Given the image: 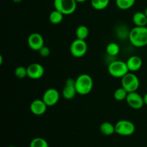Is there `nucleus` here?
I'll return each instance as SVG.
<instances>
[{
  "label": "nucleus",
  "instance_id": "1",
  "mask_svg": "<svg viewBox=\"0 0 147 147\" xmlns=\"http://www.w3.org/2000/svg\"><path fill=\"white\" fill-rule=\"evenodd\" d=\"M129 40L136 47L147 45V27L136 26L132 28L129 32Z\"/></svg>",
  "mask_w": 147,
  "mask_h": 147
},
{
  "label": "nucleus",
  "instance_id": "2",
  "mask_svg": "<svg viewBox=\"0 0 147 147\" xmlns=\"http://www.w3.org/2000/svg\"><path fill=\"white\" fill-rule=\"evenodd\" d=\"M76 89L78 94L84 95L90 93L93 87V80L90 76L83 73L76 79Z\"/></svg>",
  "mask_w": 147,
  "mask_h": 147
},
{
  "label": "nucleus",
  "instance_id": "3",
  "mask_svg": "<svg viewBox=\"0 0 147 147\" xmlns=\"http://www.w3.org/2000/svg\"><path fill=\"white\" fill-rule=\"evenodd\" d=\"M109 74L114 78H121L125 75L129 73L126 62L121 60H115L111 62L108 67Z\"/></svg>",
  "mask_w": 147,
  "mask_h": 147
},
{
  "label": "nucleus",
  "instance_id": "4",
  "mask_svg": "<svg viewBox=\"0 0 147 147\" xmlns=\"http://www.w3.org/2000/svg\"><path fill=\"white\" fill-rule=\"evenodd\" d=\"M77 3L76 0H54L55 9L60 11L64 15H69L75 12Z\"/></svg>",
  "mask_w": 147,
  "mask_h": 147
},
{
  "label": "nucleus",
  "instance_id": "5",
  "mask_svg": "<svg viewBox=\"0 0 147 147\" xmlns=\"http://www.w3.org/2000/svg\"><path fill=\"white\" fill-rule=\"evenodd\" d=\"M122 87L128 92H134L139 89L140 82L136 75L132 73H128L121 78Z\"/></svg>",
  "mask_w": 147,
  "mask_h": 147
},
{
  "label": "nucleus",
  "instance_id": "6",
  "mask_svg": "<svg viewBox=\"0 0 147 147\" xmlns=\"http://www.w3.org/2000/svg\"><path fill=\"white\" fill-rule=\"evenodd\" d=\"M115 129L117 134L123 136H129L134 133L136 128L134 123L131 121L123 119L119 121L115 124Z\"/></svg>",
  "mask_w": 147,
  "mask_h": 147
},
{
  "label": "nucleus",
  "instance_id": "7",
  "mask_svg": "<svg viewBox=\"0 0 147 147\" xmlns=\"http://www.w3.org/2000/svg\"><path fill=\"white\" fill-rule=\"evenodd\" d=\"M88 50V45L86 40L76 39L73 40L70 47V51L72 55L75 57H82L86 54Z\"/></svg>",
  "mask_w": 147,
  "mask_h": 147
},
{
  "label": "nucleus",
  "instance_id": "8",
  "mask_svg": "<svg viewBox=\"0 0 147 147\" xmlns=\"http://www.w3.org/2000/svg\"><path fill=\"white\" fill-rule=\"evenodd\" d=\"M126 100L127 104L131 109H135V110L141 109L143 107L144 105L145 104L144 100V97H142L136 91L131 92V93H128Z\"/></svg>",
  "mask_w": 147,
  "mask_h": 147
},
{
  "label": "nucleus",
  "instance_id": "9",
  "mask_svg": "<svg viewBox=\"0 0 147 147\" xmlns=\"http://www.w3.org/2000/svg\"><path fill=\"white\" fill-rule=\"evenodd\" d=\"M75 85H76V79L70 78L65 80L64 88L62 91V94H63L64 98L67 99V100H71L76 97L78 93Z\"/></svg>",
  "mask_w": 147,
  "mask_h": 147
},
{
  "label": "nucleus",
  "instance_id": "10",
  "mask_svg": "<svg viewBox=\"0 0 147 147\" xmlns=\"http://www.w3.org/2000/svg\"><path fill=\"white\" fill-rule=\"evenodd\" d=\"M27 44L31 50L39 51L44 46V39L40 33L33 32L28 37Z\"/></svg>",
  "mask_w": 147,
  "mask_h": 147
},
{
  "label": "nucleus",
  "instance_id": "11",
  "mask_svg": "<svg viewBox=\"0 0 147 147\" xmlns=\"http://www.w3.org/2000/svg\"><path fill=\"white\" fill-rule=\"evenodd\" d=\"M60 99V93L55 88H49L45 90L42 96L43 101L47 106H53L57 104Z\"/></svg>",
  "mask_w": 147,
  "mask_h": 147
},
{
  "label": "nucleus",
  "instance_id": "12",
  "mask_svg": "<svg viewBox=\"0 0 147 147\" xmlns=\"http://www.w3.org/2000/svg\"><path fill=\"white\" fill-rule=\"evenodd\" d=\"M27 68V77L33 80L41 78L45 73V69L40 63H34L30 64Z\"/></svg>",
  "mask_w": 147,
  "mask_h": 147
},
{
  "label": "nucleus",
  "instance_id": "13",
  "mask_svg": "<svg viewBox=\"0 0 147 147\" xmlns=\"http://www.w3.org/2000/svg\"><path fill=\"white\" fill-rule=\"evenodd\" d=\"M48 106L45 104L42 99H36L30 104V111L36 116H42L47 111Z\"/></svg>",
  "mask_w": 147,
  "mask_h": 147
},
{
  "label": "nucleus",
  "instance_id": "14",
  "mask_svg": "<svg viewBox=\"0 0 147 147\" xmlns=\"http://www.w3.org/2000/svg\"><path fill=\"white\" fill-rule=\"evenodd\" d=\"M129 71L136 72L140 70L142 66V60L137 55H133L129 57L126 61Z\"/></svg>",
  "mask_w": 147,
  "mask_h": 147
},
{
  "label": "nucleus",
  "instance_id": "15",
  "mask_svg": "<svg viewBox=\"0 0 147 147\" xmlns=\"http://www.w3.org/2000/svg\"><path fill=\"white\" fill-rule=\"evenodd\" d=\"M134 23L137 27H146L147 17L142 11H137L135 13L132 17Z\"/></svg>",
  "mask_w": 147,
  "mask_h": 147
},
{
  "label": "nucleus",
  "instance_id": "16",
  "mask_svg": "<svg viewBox=\"0 0 147 147\" xmlns=\"http://www.w3.org/2000/svg\"><path fill=\"white\" fill-rule=\"evenodd\" d=\"M100 133L105 136H111L116 133L115 126L110 122H103L100 126Z\"/></svg>",
  "mask_w": 147,
  "mask_h": 147
},
{
  "label": "nucleus",
  "instance_id": "17",
  "mask_svg": "<svg viewBox=\"0 0 147 147\" xmlns=\"http://www.w3.org/2000/svg\"><path fill=\"white\" fill-rule=\"evenodd\" d=\"M63 17H64V14L63 13L55 9L54 11L50 12V15H49V20H50V23H52V24H58L62 22L63 20Z\"/></svg>",
  "mask_w": 147,
  "mask_h": 147
},
{
  "label": "nucleus",
  "instance_id": "18",
  "mask_svg": "<svg viewBox=\"0 0 147 147\" xmlns=\"http://www.w3.org/2000/svg\"><path fill=\"white\" fill-rule=\"evenodd\" d=\"M89 30L86 25H80L78 27L76 31V35L77 39L86 40V39L88 37Z\"/></svg>",
  "mask_w": 147,
  "mask_h": 147
},
{
  "label": "nucleus",
  "instance_id": "19",
  "mask_svg": "<svg viewBox=\"0 0 147 147\" xmlns=\"http://www.w3.org/2000/svg\"><path fill=\"white\" fill-rule=\"evenodd\" d=\"M136 0H116V6L121 10H127L131 8Z\"/></svg>",
  "mask_w": 147,
  "mask_h": 147
},
{
  "label": "nucleus",
  "instance_id": "20",
  "mask_svg": "<svg viewBox=\"0 0 147 147\" xmlns=\"http://www.w3.org/2000/svg\"><path fill=\"white\" fill-rule=\"evenodd\" d=\"M90 2L95 9L103 10L109 6L110 0H91Z\"/></svg>",
  "mask_w": 147,
  "mask_h": 147
},
{
  "label": "nucleus",
  "instance_id": "21",
  "mask_svg": "<svg viewBox=\"0 0 147 147\" xmlns=\"http://www.w3.org/2000/svg\"><path fill=\"white\" fill-rule=\"evenodd\" d=\"M128 93H129L123 87L119 88L115 90L114 93H113V97L118 101H121V100H126Z\"/></svg>",
  "mask_w": 147,
  "mask_h": 147
},
{
  "label": "nucleus",
  "instance_id": "22",
  "mask_svg": "<svg viewBox=\"0 0 147 147\" xmlns=\"http://www.w3.org/2000/svg\"><path fill=\"white\" fill-rule=\"evenodd\" d=\"M120 51V47L117 43L111 42L106 47V53L111 56L117 55Z\"/></svg>",
  "mask_w": 147,
  "mask_h": 147
},
{
  "label": "nucleus",
  "instance_id": "23",
  "mask_svg": "<svg viewBox=\"0 0 147 147\" xmlns=\"http://www.w3.org/2000/svg\"><path fill=\"white\" fill-rule=\"evenodd\" d=\"M30 147H49V144L43 138L36 137L31 141Z\"/></svg>",
  "mask_w": 147,
  "mask_h": 147
},
{
  "label": "nucleus",
  "instance_id": "24",
  "mask_svg": "<svg viewBox=\"0 0 147 147\" xmlns=\"http://www.w3.org/2000/svg\"><path fill=\"white\" fill-rule=\"evenodd\" d=\"M14 75L20 79H23L27 76V68L23 66H19L16 67L14 70Z\"/></svg>",
  "mask_w": 147,
  "mask_h": 147
},
{
  "label": "nucleus",
  "instance_id": "25",
  "mask_svg": "<svg viewBox=\"0 0 147 147\" xmlns=\"http://www.w3.org/2000/svg\"><path fill=\"white\" fill-rule=\"evenodd\" d=\"M39 53H40V56H42V57H47L50 55V50L48 47L44 45L39 50Z\"/></svg>",
  "mask_w": 147,
  "mask_h": 147
},
{
  "label": "nucleus",
  "instance_id": "26",
  "mask_svg": "<svg viewBox=\"0 0 147 147\" xmlns=\"http://www.w3.org/2000/svg\"><path fill=\"white\" fill-rule=\"evenodd\" d=\"M144 100L145 105H146L147 106V93L144 95Z\"/></svg>",
  "mask_w": 147,
  "mask_h": 147
},
{
  "label": "nucleus",
  "instance_id": "27",
  "mask_svg": "<svg viewBox=\"0 0 147 147\" xmlns=\"http://www.w3.org/2000/svg\"><path fill=\"white\" fill-rule=\"evenodd\" d=\"M76 1L79 3H83V2H85L86 1H87V0H76Z\"/></svg>",
  "mask_w": 147,
  "mask_h": 147
},
{
  "label": "nucleus",
  "instance_id": "28",
  "mask_svg": "<svg viewBox=\"0 0 147 147\" xmlns=\"http://www.w3.org/2000/svg\"><path fill=\"white\" fill-rule=\"evenodd\" d=\"M2 62H3L2 55H0V65H1V63H2Z\"/></svg>",
  "mask_w": 147,
  "mask_h": 147
},
{
  "label": "nucleus",
  "instance_id": "29",
  "mask_svg": "<svg viewBox=\"0 0 147 147\" xmlns=\"http://www.w3.org/2000/svg\"><path fill=\"white\" fill-rule=\"evenodd\" d=\"M12 1L15 3H20V2H21L22 0H12Z\"/></svg>",
  "mask_w": 147,
  "mask_h": 147
},
{
  "label": "nucleus",
  "instance_id": "30",
  "mask_svg": "<svg viewBox=\"0 0 147 147\" xmlns=\"http://www.w3.org/2000/svg\"><path fill=\"white\" fill-rule=\"evenodd\" d=\"M144 13L145 15H146V17H147V7L144 9Z\"/></svg>",
  "mask_w": 147,
  "mask_h": 147
},
{
  "label": "nucleus",
  "instance_id": "31",
  "mask_svg": "<svg viewBox=\"0 0 147 147\" xmlns=\"http://www.w3.org/2000/svg\"><path fill=\"white\" fill-rule=\"evenodd\" d=\"M8 147H17V146H8Z\"/></svg>",
  "mask_w": 147,
  "mask_h": 147
},
{
  "label": "nucleus",
  "instance_id": "32",
  "mask_svg": "<svg viewBox=\"0 0 147 147\" xmlns=\"http://www.w3.org/2000/svg\"><path fill=\"white\" fill-rule=\"evenodd\" d=\"M146 27H147V25H146Z\"/></svg>",
  "mask_w": 147,
  "mask_h": 147
}]
</instances>
